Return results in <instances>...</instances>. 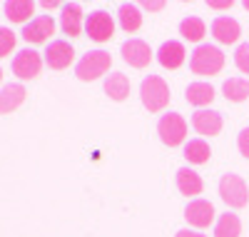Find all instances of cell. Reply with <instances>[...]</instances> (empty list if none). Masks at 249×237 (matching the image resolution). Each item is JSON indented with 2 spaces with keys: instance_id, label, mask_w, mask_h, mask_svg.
I'll list each match as a JSON object with an SVG mask.
<instances>
[{
  "instance_id": "cell-1",
  "label": "cell",
  "mask_w": 249,
  "mask_h": 237,
  "mask_svg": "<svg viewBox=\"0 0 249 237\" xmlns=\"http://www.w3.org/2000/svg\"><path fill=\"white\" fill-rule=\"evenodd\" d=\"M224 68V53L217 45H197L190 55V70L202 78L219 75Z\"/></svg>"
},
{
  "instance_id": "cell-2",
  "label": "cell",
  "mask_w": 249,
  "mask_h": 237,
  "mask_svg": "<svg viewBox=\"0 0 249 237\" xmlns=\"http://www.w3.org/2000/svg\"><path fill=\"white\" fill-rule=\"evenodd\" d=\"M140 98L142 105L147 107L150 113H162L164 107L170 105V85L164 82L160 75H147L140 85Z\"/></svg>"
},
{
  "instance_id": "cell-3",
  "label": "cell",
  "mask_w": 249,
  "mask_h": 237,
  "mask_svg": "<svg viewBox=\"0 0 249 237\" xmlns=\"http://www.w3.org/2000/svg\"><path fill=\"white\" fill-rule=\"evenodd\" d=\"M112 68V58L107 50H90L88 55H82L80 62L75 65V75L82 82H92L97 78H102Z\"/></svg>"
},
{
  "instance_id": "cell-4",
  "label": "cell",
  "mask_w": 249,
  "mask_h": 237,
  "mask_svg": "<svg viewBox=\"0 0 249 237\" xmlns=\"http://www.w3.org/2000/svg\"><path fill=\"white\" fill-rule=\"evenodd\" d=\"M219 198L227 202V207L239 210L249 202V187L244 182V178L234 175V172H227L219 180Z\"/></svg>"
},
{
  "instance_id": "cell-5",
  "label": "cell",
  "mask_w": 249,
  "mask_h": 237,
  "mask_svg": "<svg viewBox=\"0 0 249 237\" xmlns=\"http://www.w3.org/2000/svg\"><path fill=\"white\" fill-rule=\"evenodd\" d=\"M157 135L164 145H170V147H177L184 142L187 138V120L179 115V113H167V115H162L160 122H157Z\"/></svg>"
},
{
  "instance_id": "cell-6",
  "label": "cell",
  "mask_w": 249,
  "mask_h": 237,
  "mask_svg": "<svg viewBox=\"0 0 249 237\" xmlns=\"http://www.w3.org/2000/svg\"><path fill=\"white\" fill-rule=\"evenodd\" d=\"M120 55H122V60L127 62L130 68H135V70L147 68L150 62H152V58H155L152 48H150L144 40H140V38L124 40V42H122V48H120Z\"/></svg>"
},
{
  "instance_id": "cell-7",
  "label": "cell",
  "mask_w": 249,
  "mask_h": 237,
  "mask_svg": "<svg viewBox=\"0 0 249 237\" xmlns=\"http://www.w3.org/2000/svg\"><path fill=\"white\" fill-rule=\"evenodd\" d=\"M85 33H88L90 40H95V42H107V40H112V35H115V20H112V15L105 13V10L90 13L88 20H85Z\"/></svg>"
},
{
  "instance_id": "cell-8",
  "label": "cell",
  "mask_w": 249,
  "mask_h": 237,
  "mask_svg": "<svg viewBox=\"0 0 249 237\" xmlns=\"http://www.w3.org/2000/svg\"><path fill=\"white\" fill-rule=\"evenodd\" d=\"M40 70H43V58H40V53H35L33 48L20 50L13 58V75H18L20 80H33V78L40 75Z\"/></svg>"
},
{
  "instance_id": "cell-9",
  "label": "cell",
  "mask_w": 249,
  "mask_h": 237,
  "mask_svg": "<svg viewBox=\"0 0 249 237\" xmlns=\"http://www.w3.org/2000/svg\"><path fill=\"white\" fill-rule=\"evenodd\" d=\"M50 35H55V20L53 15H37L35 20H30L28 25H23V38L25 42H33V45H40V42H48Z\"/></svg>"
},
{
  "instance_id": "cell-10",
  "label": "cell",
  "mask_w": 249,
  "mask_h": 237,
  "mask_svg": "<svg viewBox=\"0 0 249 237\" xmlns=\"http://www.w3.org/2000/svg\"><path fill=\"white\" fill-rule=\"evenodd\" d=\"M214 205L210 200H192L190 205L184 207V220L190 222L197 230H204L214 222Z\"/></svg>"
},
{
  "instance_id": "cell-11",
  "label": "cell",
  "mask_w": 249,
  "mask_h": 237,
  "mask_svg": "<svg viewBox=\"0 0 249 237\" xmlns=\"http://www.w3.org/2000/svg\"><path fill=\"white\" fill-rule=\"evenodd\" d=\"M75 60V50L68 40H53L45 50V62L50 70H65Z\"/></svg>"
},
{
  "instance_id": "cell-12",
  "label": "cell",
  "mask_w": 249,
  "mask_h": 237,
  "mask_svg": "<svg viewBox=\"0 0 249 237\" xmlns=\"http://www.w3.org/2000/svg\"><path fill=\"white\" fill-rule=\"evenodd\" d=\"M242 35V25L230 15H219L212 20V38L222 45H234Z\"/></svg>"
},
{
  "instance_id": "cell-13",
  "label": "cell",
  "mask_w": 249,
  "mask_h": 237,
  "mask_svg": "<svg viewBox=\"0 0 249 237\" xmlns=\"http://www.w3.org/2000/svg\"><path fill=\"white\" fill-rule=\"evenodd\" d=\"M184 45L179 40H167V42H162L160 50H157V62L162 68H167V70H177L184 65Z\"/></svg>"
},
{
  "instance_id": "cell-14",
  "label": "cell",
  "mask_w": 249,
  "mask_h": 237,
  "mask_svg": "<svg viewBox=\"0 0 249 237\" xmlns=\"http://www.w3.org/2000/svg\"><path fill=\"white\" fill-rule=\"evenodd\" d=\"M222 115L217 113V110H197L195 115H192V127L199 133V135H204V138H214V135H219L222 133Z\"/></svg>"
},
{
  "instance_id": "cell-15",
  "label": "cell",
  "mask_w": 249,
  "mask_h": 237,
  "mask_svg": "<svg viewBox=\"0 0 249 237\" xmlns=\"http://www.w3.org/2000/svg\"><path fill=\"white\" fill-rule=\"evenodd\" d=\"M23 102H25V88L20 82H8L0 88V115L15 113Z\"/></svg>"
},
{
  "instance_id": "cell-16",
  "label": "cell",
  "mask_w": 249,
  "mask_h": 237,
  "mask_svg": "<svg viewBox=\"0 0 249 237\" xmlns=\"http://www.w3.org/2000/svg\"><path fill=\"white\" fill-rule=\"evenodd\" d=\"M60 28L65 35L70 38H77L82 33V10L77 3H68L62 5V13H60Z\"/></svg>"
},
{
  "instance_id": "cell-17",
  "label": "cell",
  "mask_w": 249,
  "mask_h": 237,
  "mask_svg": "<svg viewBox=\"0 0 249 237\" xmlns=\"http://www.w3.org/2000/svg\"><path fill=\"white\" fill-rule=\"evenodd\" d=\"M202 187H204V182L199 178V172H195L192 167H179L177 170V190L182 192V195L195 198V195L202 192Z\"/></svg>"
},
{
  "instance_id": "cell-18",
  "label": "cell",
  "mask_w": 249,
  "mask_h": 237,
  "mask_svg": "<svg viewBox=\"0 0 249 237\" xmlns=\"http://www.w3.org/2000/svg\"><path fill=\"white\" fill-rule=\"evenodd\" d=\"M3 10H5V18L10 20V23L28 25L30 15L35 13V3H30V0H8V3L3 5Z\"/></svg>"
},
{
  "instance_id": "cell-19",
  "label": "cell",
  "mask_w": 249,
  "mask_h": 237,
  "mask_svg": "<svg viewBox=\"0 0 249 237\" xmlns=\"http://www.w3.org/2000/svg\"><path fill=\"white\" fill-rule=\"evenodd\" d=\"M117 18H120V28L124 33H137L142 28V13H140V5L135 3H122L117 10Z\"/></svg>"
},
{
  "instance_id": "cell-20",
  "label": "cell",
  "mask_w": 249,
  "mask_h": 237,
  "mask_svg": "<svg viewBox=\"0 0 249 237\" xmlns=\"http://www.w3.org/2000/svg\"><path fill=\"white\" fill-rule=\"evenodd\" d=\"M105 93H107L110 100H115V102L127 100V95H130V78L124 75V73H112V75H107V80H105Z\"/></svg>"
},
{
  "instance_id": "cell-21",
  "label": "cell",
  "mask_w": 249,
  "mask_h": 237,
  "mask_svg": "<svg viewBox=\"0 0 249 237\" xmlns=\"http://www.w3.org/2000/svg\"><path fill=\"white\" fill-rule=\"evenodd\" d=\"M184 158H187V162H190V165H204V162H210V158H212L210 142L202 140V138L184 142Z\"/></svg>"
},
{
  "instance_id": "cell-22",
  "label": "cell",
  "mask_w": 249,
  "mask_h": 237,
  "mask_svg": "<svg viewBox=\"0 0 249 237\" xmlns=\"http://www.w3.org/2000/svg\"><path fill=\"white\" fill-rule=\"evenodd\" d=\"M184 98H187V102L195 105V107L210 105L214 100V88H212L210 82H190V85H187Z\"/></svg>"
},
{
  "instance_id": "cell-23",
  "label": "cell",
  "mask_w": 249,
  "mask_h": 237,
  "mask_svg": "<svg viewBox=\"0 0 249 237\" xmlns=\"http://www.w3.org/2000/svg\"><path fill=\"white\" fill-rule=\"evenodd\" d=\"M222 93H224L227 100H232V102H244L249 98V80L247 78H230V80H224Z\"/></svg>"
},
{
  "instance_id": "cell-24",
  "label": "cell",
  "mask_w": 249,
  "mask_h": 237,
  "mask_svg": "<svg viewBox=\"0 0 249 237\" xmlns=\"http://www.w3.org/2000/svg\"><path fill=\"white\" fill-rule=\"evenodd\" d=\"M242 235V222L234 212L219 215V220L214 222V237H239Z\"/></svg>"
},
{
  "instance_id": "cell-25",
  "label": "cell",
  "mask_w": 249,
  "mask_h": 237,
  "mask_svg": "<svg viewBox=\"0 0 249 237\" xmlns=\"http://www.w3.org/2000/svg\"><path fill=\"white\" fill-rule=\"evenodd\" d=\"M179 35L187 42H202V38L207 35V25L202 18H184L179 23Z\"/></svg>"
},
{
  "instance_id": "cell-26",
  "label": "cell",
  "mask_w": 249,
  "mask_h": 237,
  "mask_svg": "<svg viewBox=\"0 0 249 237\" xmlns=\"http://www.w3.org/2000/svg\"><path fill=\"white\" fill-rule=\"evenodd\" d=\"M15 42H18V35L10 28L0 25V58H8L15 48Z\"/></svg>"
},
{
  "instance_id": "cell-27",
  "label": "cell",
  "mask_w": 249,
  "mask_h": 237,
  "mask_svg": "<svg viewBox=\"0 0 249 237\" xmlns=\"http://www.w3.org/2000/svg\"><path fill=\"white\" fill-rule=\"evenodd\" d=\"M234 65L239 68V73L249 75V42H242L234 50Z\"/></svg>"
},
{
  "instance_id": "cell-28",
  "label": "cell",
  "mask_w": 249,
  "mask_h": 237,
  "mask_svg": "<svg viewBox=\"0 0 249 237\" xmlns=\"http://www.w3.org/2000/svg\"><path fill=\"white\" fill-rule=\"evenodd\" d=\"M237 147H239V153L249 160V127H244V130L239 133V138H237Z\"/></svg>"
},
{
  "instance_id": "cell-29",
  "label": "cell",
  "mask_w": 249,
  "mask_h": 237,
  "mask_svg": "<svg viewBox=\"0 0 249 237\" xmlns=\"http://www.w3.org/2000/svg\"><path fill=\"white\" fill-rule=\"evenodd\" d=\"M175 237H207V235H202V232H197V230H179Z\"/></svg>"
},
{
  "instance_id": "cell-30",
  "label": "cell",
  "mask_w": 249,
  "mask_h": 237,
  "mask_svg": "<svg viewBox=\"0 0 249 237\" xmlns=\"http://www.w3.org/2000/svg\"><path fill=\"white\" fill-rule=\"evenodd\" d=\"M142 8H144V10H162L164 3H150V0H147V3H142Z\"/></svg>"
},
{
  "instance_id": "cell-31",
  "label": "cell",
  "mask_w": 249,
  "mask_h": 237,
  "mask_svg": "<svg viewBox=\"0 0 249 237\" xmlns=\"http://www.w3.org/2000/svg\"><path fill=\"white\" fill-rule=\"evenodd\" d=\"M210 8H214V10H230L232 8V0H230V3H210Z\"/></svg>"
},
{
  "instance_id": "cell-32",
  "label": "cell",
  "mask_w": 249,
  "mask_h": 237,
  "mask_svg": "<svg viewBox=\"0 0 249 237\" xmlns=\"http://www.w3.org/2000/svg\"><path fill=\"white\" fill-rule=\"evenodd\" d=\"M40 5H43L45 10H53V8H57V3H55V0H43Z\"/></svg>"
},
{
  "instance_id": "cell-33",
  "label": "cell",
  "mask_w": 249,
  "mask_h": 237,
  "mask_svg": "<svg viewBox=\"0 0 249 237\" xmlns=\"http://www.w3.org/2000/svg\"><path fill=\"white\" fill-rule=\"evenodd\" d=\"M0 82H3V68H0ZM0 88H3V85H0Z\"/></svg>"
},
{
  "instance_id": "cell-34",
  "label": "cell",
  "mask_w": 249,
  "mask_h": 237,
  "mask_svg": "<svg viewBox=\"0 0 249 237\" xmlns=\"http://www.w3.org/2000/svg\"><path fill=\"white\" fill-rule=\"evenodd\" d=\"M244 8H247V10H249V0H247V3H244Z\"/></svg>"
}]
</instances>
